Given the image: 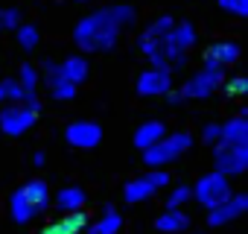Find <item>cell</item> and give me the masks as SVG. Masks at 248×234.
Returning <instances> with one entry per match:
<instances>
[{
  "instance_id": "cell-1",
  "label": "cell",
  "mask_w": 248,
  "mask_h": 234,
  "mask_svg": "<svg viewBox=\"0 0 248 234\" xmlns=\"http://www.w3.org/2000/svg\"><path fill=\"white\" fill-rule=\"evenodd\" d=\"M135 21H138L135 6L114 3V6H105V9L85 15L73 30V41L85 53H105V50H114L120 33L126 27H132Z\"/></svg>"
},
{
  "instance_id": "cell-2",
  "label": "cell",
  "mask_w": 248,
  "mask_h": 234,
  "mask_svg": "<svg viewBox=\"0 0 248 234\" xmlns=\"http://www.w3.org/2000/svg\"><path fill=\"white\" fill-rule=\"evenodd\" d=\"M193 147V135L190 132H175V135H164L155 147H149L143 152V161L152 170H164L167 164H172L178 155H184Z\"/></svg>"
},
{
  "instance_id": "cell-3",
  "label": "cell",
  "mask_w": 248,
  "mask_h": 234,
  "mask_svg": "<svg viewBox=\"0 0 248 234\" xmlns=\"http://www.w3.org/2000/svg\"><path fill=\"white\" fill-rule=\"evenodd\" d=\"M231 193H233V190H231V184H228V179H225L222 173H207V176H202L199 184H196V190H193L196 202L204 205L207 211L219 208L225 199H231Z\"/></svg>"
},
{
  "instance_id": "cell-4",
  "label": "cell",
  "mask_w": 248,
  "mask_h": 234,
  "mask_svg": "<svg viewBox=\"0 0 248 234\" xmlns=\"http://www.w3.org/2000/svg\"><path fill=\"white\" fill-rule=\"evenodd\" d=\"M35 120H38V111L27 108L24 102H9V105L0 108V129H3V135H9V138L24 135L27 129L35 126Z\"/></svg>"
},
{
  "instance_id": "cell-5",
  "label": "cell",
  "mask_w": 248,
  "mask_h": 234,
  "mask_svg": "<svg viewBox=\"0 0 248 234\" xmlns=\"http://www.w3.org/2000/svg\"><path fill=\"white\" fill-rule=\"evenodd\" d=\"M225 82V70H213V67H202L196 70L184 88H181V97H190V100H207L210 94H216V88Z\"/></svg>"
},
{
  "instance_id": "cell-6",
  "label": "cell",
  "mask_w": 248,
  "mask_h": 234,
  "mask_svg": "<svg viewBox=\"0 0 248 234\" xmlns=\"http://www.w3.org/2000/svg\"><path fill=\"white\" fill-rule=\"evenodd\" d=\"M213 161H216V173H222L225 179H228V176H239V173H245V167H248V147L219 144L216 152H213Z\"/></svg>"
},
{
  "instance_id": "cell-7",
  "label": "cell",
  "mask_w": 248,
  "mask_h": 234,
  "mask_svg": "<svg viewBox=\"0 0 248 234\" xmlns=\"http://www.w3.org/2000/svg\"><path fill=\"white\" fill-rule=\"evenodd\" d=\"M64 141L76 150H93L99 141H102V129L99 123L93 120H73L67 129H64Z\"/></svg>"
},
{
  "instance_id": "cell-8",
  "label": "cell",
  "mask_w": 248,
  "mask_h": 234,
  "mask_svg": "<svg viewBox=\"0 0 248 234\" xmlns=\"http://www.w3.org/2000/svg\"><path fill=\"white\" fill-rule=\"evenodd\" d=\"M138 94L140 97H164L170 88H172V73L170 70H161V67H149L138 76Z\"/></svg>"
},
{
  "instance_id": "cell-9",
  "label": "cell",
  "mask_w": 248,
  "mask_h": 234,
  "mask_svg": "<svg viewBox=\"0 0 248 234\" xmlns=\"http://www.w3.org/2000/svg\"><path fill=\"white\" fill-rule=\"evenodd\" d=\"M172 18L170 15H161V18H155L143 33H140V38H138V47H140V53L143 56H152L158 47H161V41L170 35V30H172Z\"/></svg>"
},
{
  "instance_id": "cell-10",
  "label": "cell",
  "mask_w": 248,
  "mask_h": 234,
  "mask_svg": "<svg viewBox=\"0 0 248 234\" xmlns=\"http://www.w3.org/2000/svg\"><path fill=\"white\" fill-rule=\"evenodd\" d=\"M236 62H239V44L231 41V38L210 44L207 53H204V67H213V70H225V67H231Z\"/></svg>"
},
{
  "instance_id": "cell-11",
  "label": "cell",
  "mask_w": 248,
  "mask_h": 234,
  "mask_svg": "<svg viewBox=\"0 0 248 234\" xmlns=\"http://www.w3.org/2000/svg\"><path fill=\"white\" fill-rule=\"evenodd\" d=\"M245 208H248V196H245V193H231V199H225L219 208H213V211L207 214V222H210V225H225V222L242 217Z\"/></svg>"
},
{
  "instance_id": "cell-12",
  "label": "cell",
  "mask_w": 248,
  "mask_h": 234,
  "mask_svg": "<svg viewBox=\"0 0 248 234\" xmlns=\"http://www.w3.org/2000/svg\"><path fill=\"white\" fill-rule=\"evenodd\" d=\"M44 76H47V85H50L53 100H73L76 85H70V82L62 76V67H59L56 62H44Z\"/></svg>"
},
{
  "instance_id": "cell-13",
  "label": "cell",
  "mask_w": 248,
  "mask_h": 234,
  "mask_svg": "<svg viewBox=\"0 0 248 234\" xmlns=\"http://www.w3.org/2000/svg\"><path fill=\"white\" fill-rule=\"evenodd\" d=\"M219 144H233V147H248V120L245 114L231 117L219 132Z\"/></svg>"
},
{
  "instance_id": "cell-14",
  "label": "cell",
  "mask_w": 248,
  "mask_h": 234,
  "mask_svg": "<svg viewBox=\"0 0 248 234\" xmlns=\"http://www.w3.org/2000/svg\"><path fill=\"white\" fill-rule=\"evenodd\" d=\"M164 135H167V126H164L161 120H146V123H140L138 132H135V147L146 152V150L155 147Z\"/></svg>"
},
{
  "instance_id": "cell-15",
  "label": "cell",
  "mask_w": 248,
  "mask_h": 234,
  "mask_svg": "<svg viewBox=\"0 0 248 234\" xmlns=\"http://www.w3.org/2000/svg\"><path fill=\"white\" fill-rule=\"evenodd\" d=\"M21 193H24V199L30 202V208H32L35 214H41V211L50 205V187H47V182H41V179L27 182V184L21 187Z\"/></svg>"
},
{
  "instance_id": "cell-16",
  "label": "cell",
  "mask_w": 248,
  "mask_h": 234,
  "mask_svg": "<svg viewBox=\"0 0 248 234\" xmlns=\"http://www.w3.org/2000/svg\"><path fill=\"white\" fill-rule=\"evenodd\" d=\"M88 228V214L85 211H73V214H64V219L47 225L41 234H79Z\"/></svg>"
},
{
  "instance_id": "cell-17",
  "label": "cell",
  "mask_w": 248,
  "mask_h": 234,
  "mask_svg": "<svg viewBox=\"0 0 248 234\" xmlns=\"http://www.w3.org/2000/svg\"><path fill=\"white\" fill-rule=\"evenodd\" d=\"M190 225V217L184 214V211H178V208H167L158 219H155V228L161 231V234H178V231H184Z\"/></svg>"
},
{
  "instance_id": "cell-18",
  "label": "cell",
  "mask_w": 248,
  "mask_h": 234,
  "mask_svg": "<svg viewBox=\"0 0 248 234\" xmlns=\"http://www.w3.org/2000/svg\"><path fill=\"white\" fill-rule=\"evenodd\" d=\"M59 67H62V76H64L70 85H79V82H85V79H88V70H91L85 56H70V59H64Z\"/></svg>"
},
{
  "instance_id": "cell-19",
  "label": "cell",
  "mask_w": 248,
  "mask_h": 234,
  "mask_svg": "<svg viewBox=\"0 0 248 234\" xmlns=\"http://www.w3.org/2000/svg\"><path fill=\"white\" fill-rule=\"evenodd\" d=\"M85 202H88V193H85L82 187H62V190L56 193V205H59L62 211H67V214L82 211Z\"/></svg>"
},
{
  "instance_id": "cell-20",
  "label": "cell",
  "mask_w": 248,
  "mask_h": 234,
  "mask_svg": "<svg viewBox=\"0 0 248 234\" xmlns=\"http://www.w3.org/2000/svg\"><path fill=\"white\" fill-rule=\"evenodd\" d=\"M158 190L152 187V182L146 179V176H140V179H132L129 184H126V190H123V199L126 202H143V199H149V196H155Z\"/></svg>"
},
{
  "instance_id": "cell-21",
  "label": "cell",
  "mask_w": 248,
  "mask_h": 234,
  "mask_svg": "<svg viewBox=\"0 0 248 234\" xmlns=\"http://www.w3.org/2000/svg\"><path fill=\"white\" fill-rule=\"evenodd\" d=\"M120 225H123L120 214L108 205V208H105V214L99 217V222H93V225L88 228V234H117V231H120Z\"/></svg>"
},
{
  "instance_id": "cell-22",
  "label": "cell",
  "mask_w": 248,
  "mask_h": 234,
  "mask_svg": "<svg viewBox=\"0 0 248 234\" xmlns=\"http://www.w3.org/2000/svg\"><path fill=\"white\" fill-rule=\"evenodd\" d=\"M9 208H12V219H15L18 225H27V222L35 217V211L30 208V202L24 199V193H21V190H15V193L9 196Z\"/></svg>"
},
{
  "instance_id": "cell-23",
  "label": "cell",
  "mask_w": 248,
  "mask_h": 234,
  "mask_svg": "<svg viewBox=\"0 0 248 234\" xmlns=\"http://www.w3.org/2000/svg\"><path fill=\"white\" fill-rule=\"evenodd\" d=\"M15 38H18V44L30 53V50H35V47H38L41 33H38V27H35V24H18V27H15Z\"/></svg>"
},
{
  "instance_id": "cell-24",
  "label": "cell",
  "mask_w": 248,
  "mask_h": 234,
  "mask_svg": "<svg viewBox=\"0 0 248 234\" xmlns=\"http://www.w3.org/2000/svg\"><path fill=\"white\" fill-rule=\"evenodd\" d=\"M24 91L18 85V79H3L0 82V102H21Z\"/></svg>"
},
{
  "instance_id": "cell-25",
  "label": "cell",
  "mask_w": 248,
  "mask_h": 234,
  "mask_svg": "<svg viewBox=\"0 0 248 234\" xmlns=\"http://www.w3.org/2000/svg\"><path fill=\"white\" fill-rule=\"evenodd\" d=\"M219 9L228 12V15L245 18V15H248V0H219Z\"/></svg>"
},
{
  "instance_id": "cell-26",
  "label": "cell",
  "mask_w": 248,
  "mask_h": 234,
  "mask_svg": "<svg viewBox=\"0 0 248 234\" xmlns=\"http://www.w3.org/2000/svg\"><path fill=\"white\" fill-rule=\"evenodd\" d=\"M187 199H193V190L184 187V184H178V187L170 190V196H167V208H178V205H184Z\"/></svg>"
},
{
  "instance_id": "cell-27",
  "label": "cell",
  "mask_w": 248,
  "mask_h": 234,
  "mask_svg": "<svg viewBox=\"0 0 248 234\" xmlns=\"http://www.w3.org/2000/svg\"><path fill=\"white\" fill-rule=\"evenodd\" d=\"M21 24V9H0V30H15Z\"/></svg>"
},
{
  "instance_id": "cell-28",
  "label": "cell",
  "mask_w": 248,
  "mask_h": 234,
  "mask_svg": "<svg viewBox=\"0 0 248 234\" xmlns=\"http://www.w3.org/2000/svg\"><path fill=\"white\" fill-rule=\"evenodd\" d=\"M245 91H248V79L245 76H233V79L225 82V94H231V97H242Z\"/></svg>"
},
{
  "instance_id": "cell-29",
  "label": "cell",
  "mask_w": 248,
  "mask_h": 234,
  "mask_svg": "<svg viewBox=\"0 0 248 234\" xmlns=\"http://www.w3.org/2000/svg\"><path fill=\"white\" fill-rule=\"evenodd\" d=\"M146 179L152 182V187H155V190H161V187H167V184H170V173H167V170H152V173H146Z\"/></svg>"
},
{
  "instance_id": "cell-30",
  "label": "cell",
  "mask_w": 248,
  "mask_h": 234,
  "mask_svg": "<svg viewBox=\"0 0 248 234\" xmlns=\"http://www.w3.org/2000/svg\"><path fill=\"white\" fill-rule=\"evenodd\" d=\"M219 132H222L219 123H207V126L202 129V141H204V144H219Z\"/></svg>"
},
{
  "instance_id": "cell-31",
  "label": "cell",
  "mask_w": 248,
  "mask_h": 234,
  "mask_svg": "<svg viewBox=\"0 0 248 234\" xmlns=\"http://www.w3.org/2000/svg\"><path fill=\"white\" fill-rule=\"evenodd\" d=\"M181 100H184V97H181V91H175V94H172V91H167V102H170V105H178Z\"/></svg>"
},
{
  "instance_id": "cell-32",
  "label": "cell",
  "mask_w": 248,
  "mask_h": 234,
  "mask_svg": "<svg viewBox=\"0 0 248 234\" xmlns=\"http://www.w3.org/2000/svg\"><path fill=\"white\" fill-rule=\"evenodd\" d=\"M32 164L41 167V164H44V152H35V155H32Z\"/></svg>"
}]
</instances>
